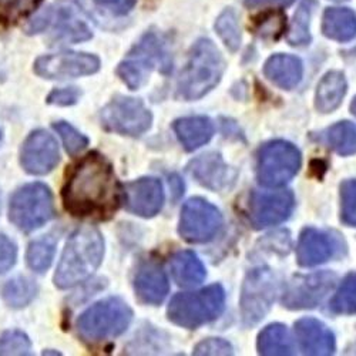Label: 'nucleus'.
Masks as SVG:
<instances>
[{
    "instance_id": "nucleus-33",
    "label": "nucleus",
    "mask_w": 356,
    "mask_h": 356,
    "mask_svg": "<svg viewBox=\"0 0 356 356\" xmlns=\"http://www.w3.org/2000/svg\"><path fill=\"white\" fill-rule=\"evenodd\" d=\"M216 29H217V33L220 35V38L231 51L240 49L241 31L238 24V17H236L232 9H227L220 15L216 23Z\"/></svg>"
},
{
    "instance_id": "nucleus-1",
    "label": "nucleus",
    "mask_w": 356,
    "mask_h": 356,
    "mask_svg": "<svg viewBox=\"0 0 356 356\" xmlns=\"http://www.w3.org/2000/svg\"><path fill=\"white\" fill-rule=\"evenodd\" d=\"M66 209L80 217L108 218L120 204V187L111 164L99 153L81 159L63 188Z\"/></svg>"
},
{
    "instance_id": "nucleus-15",
    "label": "nucleus",
    "mask_w": 356,
    "mask_h": 356,
    "mask_svg": "<svg viewBox=\"0 0 356 356\" xmlns=\"http://www.w3.org/2000/svg\"><path fill=\"white\" fill-rule=\"evenodd\" d=\"M293 210V194L282 191H254L248 202V217L255 228L281 224Z\"/></svg>"
},
{
    "instance_id": "nucleus-19",
    "label": "nucleus",
    "mask_w": 356,
    "mask_h": 356,
    "mask_svg": "<svg viewBox=\"0 0 356 356\" xmlns=\"http://www.w3.org/2000/svg\"><path fill=\"white\" fill-rule=\"evenodd\" d=\"M300 346L307 355L323 356L335 352V337L326 326L314 318H304L295 323Z\"/></svg>"
},
{
    "instance_id": "nucleus-22",
    "label": "nucleus",
    "mask_w": 356,
    "mask_h": 356,
    "mask_svg": "<svg viewBox=\"0 0 356 356\" xmlns=\"http://www.w3.org/2000/svg\"><path fill=\"white\" fill-rule=\"evenodd\" d=\"M264 73L281 88L291 90V88L300 84L304 67L298 57L289 54H275L265 63Z\"/></svg>"
},
{
    "instance_id": "nucleus-18",
    "label": "nucleus",
    "mask_w": 356,
    "mask_h": 356,
    "mask_svg": "<svg viewBox=\"0 0 356 356\" xmlns=\"http://www.w3.org/2000/svg\"><path fill=\"white\" fill-rule=\"evenodd\" d=\"M134 288L141 302L148 305L161 304L168 293V280L163 266L153 259L143 262L134 280Z\"/></svg>"
},
{
    "instance_id": "nucleus-2",
    "label": "nucleus",
    "mask_w": 356,
    "mask_h": 356,
    "mask_svg": "<svg viewBox=\"0 0 356 356\" xmlns=\"http://www.w3.org/2000/svg\"><path fill=\"white\" fill-rule=\"evenodd\" d=\"M104 255L102 234L93 227L79 228L63 251L54 275L56 286L67 289L86 281L99 268Z\"/></svg>"
},
{
    "instance_id": "nucleus-40",
    "label": "nucleus",
    "mask_w": 356,
    "mask_h": 356,
    "mask_svg": "<svg viewBox=\"0 0 356 356\" xmlns=\"http://www.w3.org/2000/svg\"><path fill=\"white\" fill-rule=\"evenodd\" d=\"M194 355H232V346L224 339L210 338L195 346Z\"/></svg>"
},
{
    "instance_id": "nucleus-20",
    "label": "nucleus",
    "mask_w": 356,
    "mask_h": 356,
    "mask_svg": "<svg viewBox=\"0 0 356 356\" xmlns=\"http://www.w3.org/2000/svg\"><path fill=\"white\" fill-rule=\"evenodd\" d=\"M188 171L200 184L216 191L228 187L229 181H234L235 178V174L217 153H209L195 159L190 164Z\"/></svg>"
},
{
    "instance_id": "nucleus-34",
    "label": "nucleus",
    "mask_w": 356,
    "mask_h": 356,
    "mask_svg": "<svg viewBox=\"0 0 356 356\" xmlns=\"http://www.w3.org/2000/svg\"><path fill=\"white\" fill-rule=\"evenodd\" d=\"M42 0H0V22L15 24L35 12Z\"/></svg>"
},
{
    "instance_id": "nucleus-37",
    "label": "nucleus",
    "mask_w": 356,
    "mask_h": 356,
    "mask_svg": "<svg viewBox=\"0 0 356 356\" xmlns=\"http://www.w3.org/2000/svg\"><path fill=\"white\" fill-rule=\"evenodd\" d=\"M342 221L356 227V180H348L341 186Z\"/></svg>"
},
{
    "instance_id": "nucleus-25",
    "label": "nucleus",
    "mask_w": 356,
    "mask_h": 356,
    "mask_svg": "<svg viewBox=\"0 0 356 356\" xmlns=\"http://www.w3.org/2000/svg\"><path fill=\"white\" fill-rule=\"evenodd\" d=\"M322 32L326 38L349 42L356 38V15L345 8H332L323 15Z\"/></svg>"
},
{
    "instance_id": "nucleus-8",
    "label": "nucleus",
    "mask_w": 356,
    "mask_h": 356,
    "mask_svg": "<svg viewBox=\"0 0 356 356\" xmlns=\"http://www.w3.org/2000/svg\"><path fill=\"white\" fill-rule=\"evenodd\" d=\"M301 153L293 144L282 140L265 144L257 160V177L265 187H281L298 172Z\"/></svg>"
},
{
    "instance_id": "nucleus-9",
    "label": "nucleus",
    "mask_w": 356,
    "mask_h": 356,
    "mask_svg": "<svg viewBox=\"0 0 356 356\" xmlns=\"http://www.w3.org/2000/svg\"><path fill=\"white\" fill-rule=\"evenodd\" d=\"M278 291L280 282L271 270L255 268L250 271L243 285L240 304L244 325L252 326L268 314Z\"/></svg>"
},
{
    "instance_id": "nucleus-10",
    "label": "nucleus",
    "mask_w": 356,
    "mask_h": 356,
    "mask_svg": "<svg viewBox=\"0 0 356 356\" xmlns=\"http://www.w3.org/2000/svg\"><path fill=\"white\" fill-rule=\"evenodd\" d=\"M156 65H160V69L167 72L170 69V58L157 36L148 33L134 47L127 60L120 63L117 74L131 90H136L147 81Z\"/></svg>"
},
{
    "instance_id": "nucleus-14",
    "label": "nucleus",
    "mask_w": 356,
    "mask_h": 356,
    "mask_svg": "<svg viewBox=\"0 0 356 356\" xmlns=\"http://www.w3.org/2000/svg\"><path fill=\"white\" fill-rule=\"evenodd\" d=\"M335 284L337 275L328 271L296 277L289 282L284 293V307L288 309L315 308L334 289Z\"/></svg>"
},
{
    "instance_id": "nucleus-44",
    "label": "nucleus",
    "mask_w": 356,
    "mask_h": 356,
    "mask_svg": "<svg viewBox=\"0 0 356 356\" xmlns=\"http://www.w3.org/2000/svg\"><path fill=\"white\" fill-rule=\"evenodd\" d=\"M350 110H352V113L356 115V97L353 99V102H352V104H350Z\"/></svg>"
},
{
    "instance_id": "nucleus-24",
    "label": "nucleus",
    "mask_w": 356,
    "mask_h": 356,
    "mask_svg": "<svg viewBox=\"0 0 356 356\" xmlns=\"http://www.w3.org/2000/svg\"><path fill=\"white\" fill-rule=\"evenodd\" d=\"M171 274L174 281L184 288L200 285L205 278V268L198 257L191 251H181L171 259Z\"/></svg>"
},
{
    "instance_id": "nucleus-7",
    "label": "nucleus",
    "mask_w": 356,
    "mask_h": 356,
    "mask_svg": "<svg viewBox=\"0 0 356 356\" xmlns=\"http://www.w3.org/2000/svg\"><path fill=\"white\" fill-rule=\"evenodd\" d=\"M87 20L84 10L77 5L76 0H58L53 8H49L44 13L38 16L27 31L29 33H38L44 31L47 26H51L57 39L81 42L93 36Z\"/></svg>"
},
{
    "instance_id": "nucleus-4",
    "label": "nucleus",
    "mask_w": 356,
    "mask_h": 356,
    "mask_svg": "<svg viewBox=\"0 0 356 356\" xmlns=\"http://www.w3.org/2000/svg\"><path fill=\"white\" fill-rule=\"evenodd\" d=\"M225 304V292L221 285H211L197 292L178 293L168 305V319L183 328L195 330L217 319Z\"/></svg>"
},
{
    "instance_id": "nucleus-31",
    "label": "nucleus",
    "mask_w": 356,
    "mask_h": 356,
    "mask_svg": "<svg viewBox=\"0 0 356 356\" xmlns=\"http://www.w3.org/2000/svg\"><path fill=\"white\" fill-rule=\"evenodd\" d=\"M56 251V241L51 236H44L31 244L27 250V265L36 273H44L51 265Z\"/></svg>"
},
{
    "instance_id": "nucleus-17",
    "label": "nucleus",
    "mask_w": 356,
    "mask_h": 356,
    "mask_svg": "<svg viewBox=\"0 0 356 356\" xmlns=\"http://www.w3.org/2000/svg\"><path fill=\"white\" fill-rule=\"evenodd\" d=\"M126 209L140 217L148 218L160 213L164 204L163 184L157 178H140L126 186Z\"/></svg>"
},
{
    "instance_id": "nucleus-3",
    "label": "nucleus",
    "mask_w": 356,
    "mask_h": 356,
    "mask_svg": "<svg viewBox=\"0 0 356 356\" xmlns=\"http://www.w3.org/2000/svg\"><path fill=\"white\" fill-rule=\"evenodd\" d=\"M224 70L225 62L217 46L209 39L198 40L178 83V95L184 100L201 99L220 83Z\"/></svg>"
},
{
    "instance_id": "nucleus-36",
    "label": "nucleus",
    "mask_w": 356,
    "mask_h": 356,
    "mask_svg": "<svg viewBox=\"0 0 356 356\" xmlns=\"http://www.w3.org/2000/svg\"><path fill=\"white\" fill-rule=\"evenodd\" d=\"M53 127L57 131V134L60 136L67 153H70L73 156L80 153L83 148H86V145L88 144L87 137L83 136L80 131H77L73 126H70L66 122H58Z\"/></svg>"
},
{
    "instance_id": "nucleus-29",
    "label": "nucleus",
    "mask_w": 356,
    "mask_h": 356,
    "mask_svg": "<svg viewBox=\"0 0 356 356\" xmlns=\"http://www.w3.org/2000/svg\"><path fill=\"white\" fill-rule=\"evenodd\" d=\"M38 292V286L32 280L17 277L3 286V298L13 308H22L31 302Z\"/></svg>"
},
{
    "instance_id": "nucleus-12",
    "label": "nucleus",
    "mask_w": 356,
    "mask_h": 356,
    "mask_svg": "<svg viewBox=\"0 0 356 356\" xmlns=\"http://www.w3.org/2000/svg\"><path fill=\"white\" fill-rule=\"evenodd\" d=\"M221 225L222 216L217 207L202 198H191L183 207L178 231L188 243H209Z\"/></svg>"
},
{
    "instance_id": "nucleus-16",
    "label": "nucleus",
    "mask_w": 356,
    "mask_h": 356,
    "mask_svg": "<svg viewBox=\"0 0 356 356\" xmlns=\"http://www.w3.org/2000/svg\"><path fill=\"white\" fill-rule=\"evenodd\" d=\"M60 160L56 140L44 130H36L26 138L20 161L29 174L43 175L50 172Z\"/></svg>"
},
{
    "instance_id": "nucleus-45",
    "label": "nucleus",
    "mask_w": 356,
    "mask_h": 356,
    "mask_svg": "<svg viewBox=\"0 0 356 356\" xmlns=\"http://www.w3.org/2000/svg\"><path fill=\"white\" fill-rule=\"evenodd\" d=\"M0 138H2V133H0Z\"/></svg>"
},
{
    "instance_id": "nucleus-13",
    "label": "nucleus",
    "mask_w": 356,
    "mask_h": 356,
    "mask_svg": "<svg viewBox=\"0 0 356 356\" xmlns=\"http://www.w3.org/2000/svg\"><path fill=\"white\" fill-rule=\"evenodd\" d=\"M100 69V60L95 54L66 51L39 57L35 72L43 79L66 80L93 74Z\"/></svg>"
},
{
    "instance_id": "nucleus-23",
    "label": "nucleus",
    "mask_w": 356,
    "mask_h": 356,
    "mask_svg": "<svg viewBox=\"0 0 356 356\" xmlns=\"http://www.w3.org/2000/svg\"><path fill=\"white\" fill-rule=\"evenodd\" d=\"M174 130L186 150L194 152L211 140L214 124L207 117H186L175 122Z\"/></svg>"
},
{
    "instance_id": "nucleus-42",
    "label": "nucleus",
    "mask_w": 356,
    "mask_h": 356,
    "mask_svg": "<svg viewBox=\"0 0 356 356\" xmlns=\"http://www.w3.org/2000/svg\"><path fill=\"white\" fill-rule=\"evenodd\" d=\"M95 2L114 15H126L134 8L137 0H95Z\"/></svg>"
},
{
    "instance_id": "nucleus-35",
    "label": "nucleus",
    "mask_w": 356,
    "mask_h": 356,
    "mask_svg": "<svg viewBox=\"0 0 356 356\" xmlns=\"http://www.w3.org/2000/svg\"><path fill=\"white\" fill-rule=\"evenodd\" d=\"M331 309L342 315L356 314V273L343 280L331 302Z\"/></svg>"
},
{
    "instance_id": "nucleus-27",
    "label": "nucleus",
    "mask_w": 356,
    "mask_h": 356,
    "mask_svg": "<svg viewBox=\"0 0 356 356\" xmlns=\"http://www.w3.org/2000/svg\"><path fill=\"white\" fill-rule=\"evenodd\" d=\"M258 352L266 356L292 355L293 342L286 326L281 323L266 326L258 337Z\"/></svg>"
},
{
    "instance_id": "nucleus-32",
    "label": "nucleus",
    "mask_w": 356,
    "mask_h": 356,
    "mask_svg": "<svg viewBox=\"0 0 356 356\" xmlns=\"http://www.w3.org/2000/svg\"><path fill=\"white\" fill-rule=\"evenodd\" d=\"M285 15L281 10H266L254 19V32L268 40H277L285 31Z\"/></svg>"
},
{
    "instance_id": "nucleus-6",
    "label": "nucleus",
    "mask_w": 356,
    "mask_h": 356,
    "mask_svg": "<svg viewBox=\"0 0 356 356\" xmlns=\"http://www.w3.org/2000/svg\"><path fill=\"white\" fill-rule=\"evenodd\" d=\"M53 216L54 202L51 191L42 183L27 184L19 188L10 200V221L24 232H32L43 227Z\"/></svg>"
},
{
    "instance_id": "nucleus-38",
    "label": "nucleus",
    "mask_w": 356,
    "mask_h": 356,
    "mask_svg": "<svg viewBox=\"0 0 356 356\" xmlns=\"http://www.w3.org/2000/svg\"><path fill=\"white\" fill-rule=\"evenodd\" d=\"M31 350V341L19 331L5 332L0 338V355H27Z\"/></svg>"
},
{
    "instance_id": "nucleus-41",
    "label": "nucleus",
    "mask_w": 356,
    "mask_h": 356,
    "mask_svg": "<svg viewBox=\"0 0 356 356\" xmlns=\"http://www.w3.org/2000/svg\"><path fill=\"white\" fill-rule=\"evenodd\" d=\"M79 99H80V92L77 88L66 87V88H57V90H53L47 97V103L54 106H72L77 103Z\"/></svg>"
},
{
    "instance_id": "nucleus-30",
    "label": "nucleus",
    "mask_w": 356,
    "mask_h": 356,
    "mask_svg": "<svg viewBox=\"0 0 356 356\" xmlns=\"http://www.w3.org/2000/svg\"><path fill=\"white\" fill-rule=\"evenodd\" d=\"M314 8V0H304L300 9L296 10L292 22V27L288 35V42L292 46H305L311 42L309 23Z\"/></svg>"
},
{
    "instance_id": "nucleus-39",
    "label": "nucleus",
    "mask_w": 356,
    "mask_h": 356,
    "mask_svg": "<svg viewBox=\"0 0 356 356\" xmlns=\"http://www.w3.org/2000/svg\"><path fill=\"white\" fill-rule=\"evenodd\" d=\"M17 258V250L12 240L6 235L0 234V274L8 273L15 265Z\"/></svg>"
},
{
    "instance_id": "nucleus-21",
    "label": "nucleus",
    "mask_w": 356,
    "mask_h": 356,
    "mask_svg": "<svg viewBox=\"0 0 356 356\" xmlns=\"http://www.w3.org/2000/svg\"><path fill=\"white\" fill-rule=\"evenodd\" d=\"M337 244L330 234L315 228H307L301 234L296 248L298 262L302 266H315L323 264L334 257Z\"/></svg>"
},
{
    "instance_id": "nucleus-46",
    "label": "nucleus",
    "mask_w": 356,
    "mask_h": 356,
    "mask_svg": "<svg viewBox=\"0 0 356 356\" xmlns=\"http://www.w3.org/2000/svg\"><path fill=\"white\" fill-rule=\"evenodd\" d=\"M337 2H342V0H337Z\"/></svg>"
},
{
    "instance_id": "nucleus-26",
    "label": "nucleus",
    "mask_w": 356,
    "mask_h": 356,
    "mask_svg": "<svg viewBox=\"0 0 356 356\" xmlns=\"http://www.w3.org/2000/svg\"><path fill=\"white\" fill-rule=\"evenodd\" d=\"M346 93V80L339 72L326 74L318 84L316 90V108L321 113H332L337 110Z\"/></svg>"
},
{
    "instance_id": "nucleus-28",
    "label": "nucleus",
    "mask_w": 356,
    "mask_h": 356,
    "mask_svg": "<svg viewBox=\"0 0 356 356\" xmlns=\"http://www.w3.org/2000/svg\"><path fill=\"white\" fill-rule=\"evenodd\" d=\"M323 140L341 156L356 153V124L341 122L323 133Z\"/></svg>"
},
{
    "instance_id": "nucleus-5",
    "label": "nucleus",
    "mask_w": 356,
    "mask_h": 356,
    "mask_svg": "<svg viewBox=\"0 0 356 356\" xmlns=\"http://www.w3.org/2000/svg\"><path fill=\"white\" fill-rule=\"evenodd\" d=\"M133 319L131 308L120 298H107L88 308L77 321L79 335L88 342H100L122 335Z\"/></svg>"
},
{
    "instance_id": "nucleus-11",
    "label": "nucleus",
    "mask_w": 356,
    "mask_h": 356,
    "mask_svg": "<svg viewBox=\"0 0 356 356\" xmlns=\"http://www.w3.org/2000/svg\"><path fill=\"white\" fill-rule=\"evenodd\" d=\"M100 122L107 131L136 137L152 127L153 115L141 100L117 96L102 110Z\"/></svg>"
},
{
    "instance_id": "nucleus-43",
    "label": "nucleus",
    "mask_w": 356,
    "mask_h": 356,
    "mask_svg": "<svg viewBox=\"0 0 356 356\" xmlns=\"http://www.w3.org/2000/svg\"><path fill=\"white\" fill-rule=\"evenodd\" d=\"M262 2H273V3H278L282 6H289L291 3H293V0H247V3L254 6L257 3H262Z\"/></svg>"
}]
</instances>
